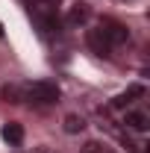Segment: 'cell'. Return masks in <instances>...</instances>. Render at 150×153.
<instances>
[{
    "instance_id": "cell-9",
    "label": "cell",
    "mask_w": 150,
    "mask_h": 153,
    "mask_svg": "<svg viewBox=\"0 0 150 153\" xmlns=\"http://www.w3.org/2000/svg\"><path fill=\"white\" fill-rule=\"evenodd\" d=\"M0 94H3L6 103H21V100H24V88H21V85H3Z\"/></svg>"
},
{
    "instance_id": "cell-2",
    "label": "cell",
    "mask_w": 150,
    "mask_h": 153,
    "mask_svg": "<svg viewBox=\"0 0 150 153\" xmlns=\"http://www.w3.org/2000/svg\"><path fill=\"white\" fill-rule=\"evenodd\" d=\"M97 33L103 36V41H106L109 47H121V44L130 41V30H127L121 21H115V18H103L97 24Z\"/></svg>"
},
{
    "instance_id": "cell-11",
    "label": "cell",
    "mask_w": 150,
    "mask_h": 153,
    "mask_svg": "<svg viewBox=\"0 0 150 153\" xmlns=\"http://www.w3.org/2000/svg\"><path fill=\"white\" fill-rule=\"evenodd\" d=\"M79 153H106V150H103L100 141H85V144L79 147Z\"/></svg>"
},
{
    "instance_id": "cell-1",
    "label": "cell",
    "mask_w": 150,
    "mask_h": 153,
    "mask_svg": "<svg viewBox=\"0 0 150 153\" xmlns=\"http://www.w3.org/2000/svg\"><path fill=\"white\" fill-rule=\"evenodd\" d=\"M24 100L38 103V106H50L59 100V85L56 82H47V79H38L33 85H24Z\"/></svg>"
},
{
    "instance_id": "cell-12",
    "label": "cell",
    "mask_w": 150,
    "mask_h": 153,
    "mask_svg": "<svg viewBox=\"0 0 150 153\" xmlns=\"http://www.w3.org/2000/svg\"><path fill=\"white\" fill-rule=\"evenodd\" d=\"M33 153H56V150H50V147H36Z\"/></svg>"
},
{
    "instance_id": "cell-7",
    "label": "cell",
    "mask_w": 150,
    "mask_h": 153,
    "mask_svg": "<svg viewBox=\"0 0 150 153\" xmlns=\"http://www.w3.org/2000/svg\"><path fill=\"white\" fill-rule=\"evenodd\" d=\"M141 94H144V88H141V85H132L130 91H124V94H118L112 100V109H127L132 103V97H141Z\"/></svg>"
},
{
    "instance_id": "cell-13",
    "label": "cell",
    "mask_w": 150,
    "mask_h": 153,
    "mask_svg": "<svg viewBox=\"0 0 150 153\" xmlns=\"http://www.w3.org/2000/svg\"><path fill=\"white\" fill-rule=\"evenodd\" d=\"M38 3H44V6H53V9H56V3H59V0H38Z\"/></svg>"
},
{
    "instance_id": "cell-8",
    "label": "cell",
    "mask_w": 150,
    "mask_h": 153,
    "mask_svg": "<svg viewBox=\"0 0 150 153\" xmlns=\"http://www.w3.org/2000/svg\"><path fill=\"white\" fill-rule=\"evenodd\" d=\"M85 41H88V47H91L94 53H103V56H106V53L112 50V47H109V44L103 41V36L97 33V27H94V30H88V36H85Z\"/></svg>"
},
{
    "instance_id": "cell-10",
    "label": "cell",
    "mask_w": 150,
    "mask_h": 153,
    "mask_svg": "<svg viewBox=\"0 0 150 153\" xmlns=\"http://www.w3.org/2000/svg\"><path fill=\"white\" fill-rule=\"evenodd\" d=\"M85 130V121H82V115H68L65 118V133H82Z\"/></svg>"
},
{
    "instance_id": "cell-14",
    "label": "cell",
    "mask_w": 150,
    "mask_h": 153,
    "mask_svg": "<svg viewBox=\"0 0 150 153\" xmlns=\"http://www.w3.org/2000/svg\"><path fill=\"white\" fill-rule=\"evenodd\" d=\"M0 36H3V27H0Z\"/></svg>"
},
{
    "instance_id": "cell-3",
    "label": "cell",
    "mask_w": 150,
    "mask_h": 153,
    "mask_svg": "<svg viewBox=\"0 0 150 153\" xmlns=\"http://www.w3.org/2000/svg\"><path fill=\"white\" fill-rule=\"evenodd\" d=\"M30 12H33V21H36V27L41 30V33H59L62 21H59V15H56L53 6L36 3V6H30Z\"/></svg>"
},
{
    "instance_id": "cell-6",
    "label": "cell",
    "mask_w": 150,
    "mask_h": 153,
    "mask_svg": "<svg viewBox=\"0 0 150 153\" xmlns=\"http://www.w3.org/2000/svg\"><path fill=\"white\" fill-rule=\"evenodd\" d=\"M88 18H91V9H88L85 3H74L71 12H68V18H65V24H68V27H82Z\"/></svg>"
},
{
    "instance_id": "cell-5",
    "label": "cell",
    "mask_w": 150,
    "mask_h": 153,
    "mask_svg": "<svg viewBox=\"0 0 150 153\" xmlns=\"http://www.w3.org/2000/svg\"><path fill=\"white\" fill-rule=\"evenodd\" d=\"M0 135H3V141H6L9 147H21V144H24V127H21V124H15V121L3 124Z\"/></svg>"
},
{
    "instance_id": "cell-4",
    "label": "cell",
    "mask_w": 150,
    "mask_h": 153,
    "mask_svg": "<svg viewBox=\"0 0 150 153\" xmlns=\"http://www.w3.org/2000/svg\"><path fill=\"white\" fill-rule=\"evenodd\" d=\"M124 124H127L130 130H135V133H144L150 127V115L144 112V109H130V112L124 115Z\"/></svg>"
}]
</instances>
